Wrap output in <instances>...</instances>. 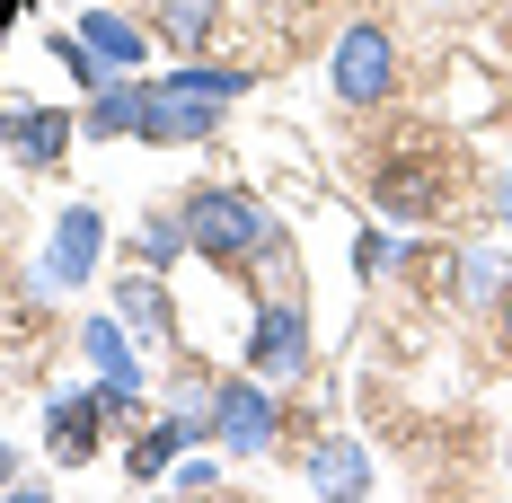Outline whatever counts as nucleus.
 <instances>
[{"mask_svg": "<svg viewBox=\"0 0 512 503\" xmlns=\"http://www.w3.org/2000/svg\"><path fill=\"white\" fill-rule=\"evenodd\" d=\"M0 142L18 168H62V151L80 142V124L62 106H27V98H0Z\"/></svg>", "mask_w": 512, "mask_h": 503, "instance_id": "39448f33", "label": "nucleus"}, {"mask_svg": "<svg viewBox=\"0 0 512 503\" xmlns=\"http://www.w3.org/2000/svg\"><path fill=\"white\" fill-rule=\"evenodd\" d=\"M142 124H151V80H133V71L89 98V142H142Z\"/></svg>", "mask_w": 512, "mask_h": 503, "instance_id": "1a4fd4ad", "label": "nucleus"}, {"mask_svg": "<svg viewBox=\"0 0 512 503\" xmlns=\"http://www.w3.org/2000/svg\"><path fill=\"white\" fill-rule=\"evenodd\" d=\"M80 45L98 53V62H115V71H142V62H151V36H142L133 18H115V9H98V0L80 9Z\"/></svg>", "mask_w": 512, "mask_h": 503, "instance_id": "9b49d317", "label": "nucleus"}, {"mask_svg": "<svg viewBox=\"0 0 512 503\" xmlns=\"http://www.w3.org/2000/svg\"><path fill=\"white\" fill-rule=\"evenodd\" d=\"M195 248V239H186V212H151V221H142V256H151V265H168V256H186Z\"/></svg>", "mask_w": 512, "mask_h": 503, "instance_id": "f3484780", "label": "nucleus"}, {"mask_svg": "<svg viewBox=\"0 0 512 503\" xmlns=\"http://www.w3.org/2000/svg\"><path fill=\"white\" fill-rule=\"evenodd\" d=\"M212 124H221V98L168 80V71L151 80V124H142V142H212Z\"/></svg>", "mask_w": 512, "mask_h": 503, "instance_id": "6e6552de", "label": "nucleus"}, {"mask_svg": "<svg viewBox=\"0 0 512 503\" xmlns=\"http://www.w3.org/2000/svg\"><path fill=\"white\" fill-rule=\"evenodd\" d=\"M186 433H195V424H186V415H159L151 433H142V442H133V459H124V468H133V477H159V468H168V459L186 451Z\"/></svg>", "mask_w": 512, "mask_h": 503, "instance_id": "ddd939ff", "label": "nucleus"}, {"mask_svg": "<svg viewBox=\"0 0 512 503\" xmlns=\"http://www.w3.org/2000/svg\"><path fill=\"white\" fill-rule=\"evenodd\" d=\"M248 371H256V380H301V371H309V309L292 301V292H274V301L256 309Z\"/></svg>", "mask_w": 512, "mask_h": 503, "instance_id": "7ed1b4c3", "label": "nucleus"}, {"mask_svg": "<svg viewBox=\"0 0 512 503\" xmlns=\"http://www.w3.org/2000/svg\"><path fill=\"white\" fill-rule=\"evenodd\" d=\"M398 89V36L389 27H345L336 36V98L345 106H380Z\"/></svg>", "mask_w": 512, "mask_h": 503, "instance_id": "20e7f679", "label": "nucleus"}, {"mask_svg": "<svg viewBox=\"0 0 512 503\" xmlns=\"http://www.w3.org/2000/svg\"><path fill=\"white\" fill-rule=\"evenodd\" d=\"M80 353L98 362V380L115 389V398H142V353H133V336H124V318H89Z\"/></svg>", "mask_w": 512, "mask_h": 503, "instance_id": "9d476101", "label": "nucleus"}, {"mask_svg": "<svg viewBox=\"0 0 512 503\" xmlns=\"http://www.w3.org/2000/svg\"><path fill=\"white\" fill-rule=\"evenodd\" d=\"M168 477H177L186 495H204V486H212V477H221V468H212V459H168Z\"/></svg>", "mask_w": 512, "mask_h": 503, "instance_id": "6ab92c4d", "label": "nucleus"}, {"mask_svg": "<svg viewBox=\"0 0 512 503\" xmlns=\"http://www.w3.org/2000/svg\"><path fill=\"white\" fill-rule=\"evenodd\" d=\"M0 36H9V27H0Z\"/></svg>", "mask_w": 512, "mask_h": 503, "instance_id": "393cba45", "label": "nucleus"}, {"mask_svg": "<svg viewBox=\"0 0 512 503\" xmlns=\"http://www.w3.org/2000/svg\"><path fill=\"white\" fill-rule=\"evenodd\" d=\"M115 406H133V398H115V389H62V398L45 406V424H53V459H71V468H80V459H98V424L106 415H115Z\"/></svg>", "mask_w": 512, "mask_h": 503, "instance_id": "0eeeda50", "label": "nucleus"}, {"mask_svg": "<svg viewBox=\"0 0 512 503\" xmlns=\"http://www.w3.org/2000/svg\"><path fill=\"white\" fill-rule=\"evenodd\" d=\"M389 265H398V248H389L380 230H362V239H354V274L371 283V274H389Z\"/></svg>", "mask_w": 512, "mask_h": 503, "instance_id": "a211bd4d", "label": "nucleus"}, {"mask_svg": "<svg viewBox=\"0 0 512 503\" xmlns=\"http://www.w3.org/2000/svg\"><path fill=\"white\" fill-rule=\"evenodd\" d=\"M504 336H512V309H504Z\"/></svg>", "mask_w": 512, "mask_h": 503, "instance_id": "5701e85b", "label": "nucleus"}, {"mask_svg": "<svg viewBox=\"0 0 512 503\" xmlns=\"http://www.w3.org/2000/svg\"><path fill=\"white\" fill-rule=\"evenodd\" d=\"M212 27H221V0H159V36H168V45H204Z\"/></svg>", "mask_w": 512, "mask_h": 503, "instance_id": "f8f14e48", "label": "nucleus"}, {"mask_svg": "<svg viewBox=\"0 0 512 503\" xmlns=\"http://www.w3.org/2000/svg\"><path fill=\"white\" fill-rule=\"evenodd\" d=\"M53 62H62V71H71V80H80V89H89V98H98L106 80H124V71H115V62H98V53L80 45V27H71V36H53Z\"/></svg>", "mask_w": 512, "mask_h": 503, "instance_id": "2eb2a0df", "label": "nucleus"}, {"mask_svg": "<svg viewBox=\"0 0 512 503\" xmlns=\"http://www.w3.org/2000/svg\"><path fill=\"white\" fill-rule=\"evenodd\" d=\"M18 9H36V0H0V27H18Z\"/></svg>", "mask_w": 512, "mask_h": 503, "instance_id": "412c9836", "label": "nucleus"}, {"mask_svg": "<svg viewBox=\"0 0 512 503\" xmlns=\"http://www.w3.org/2000/svg\"><path fill=\"white\" fill-rule=\"evenodd\" d=\"M106 256V212L98 203H62L53 212V248L36 256V292H71V283H89V265Z\"/></svg>", "mask_w": 512, "mask_h": 503, "instance_id": "f03ea898", "label": "nucleus"}, {"mask_svg": "<svg viewBox=\"0 0 512 503\" xmlns=\"http://www.w3.org/2000/svg\"><path fill=\"white\" fill-rule=\"evenodd\" d=\"M0 486H18V451L9 442H0Z\"/></svg>", "mask_w": 512, "mask_h": 503, "instance_id": "aec40b11", "label": "nucleus"}, {"mask_svg": "<svg viewBox=\"0 0 512 503\" xmlns=\"http://www.w3.org/2000/svg\"><path fill=\"white\" fill-rule=\"evenodd\" d=\"M0 301H9V283H0Z\"/></svg>", "mask_w": 512, "mask_h": 503, "instance_id": "b1692460", "label": "nucleus"}, {"mask_svg": "<svg viewBox=\"0 0 512 503\" xmlns=\"http://www.w3.org/2000/svg\"><path fill=\"white\" fill-rule=\"evenodd\" d=\"M212 433H221L230 459L274 451V398H265L256 380H221V389H212Z\"/></svg>", "mask_w": 512, "mask_h": 503, "instance_id": "423d86ee", "label": "nucleus"}, {"mask_svg": "<svg viewBox=\"0 0 512 503\" xmlns=\"http://www.w3.org/2000/svg\"><path fill=\"white\" fill-rule=\"evenodd\" d=\"M309 486H371V451H354V442L318 451L309 459Z\"/></svg>", "mask_w": 512, "mask_h": 503, "instance_id": "dca6fc26", "label": "nucleus"}, {"mask_svg": "<svg viewBox=\"0 0 512 503\" xmlns=\"http://www.w3.org/2000/svg\"><path fill=\"white\" fill-rule=\"evenodd\" d=\"M186 239H195V256H212V265H248V256H265L283 239V221L256 195H239V186H204V195L186 203Z\"/></svg>", "mask_w": 512, "mask_h": 503, "instance_id": "f257e3e1", "label": "nucleus"}, {"mask_svg": "<svg viewBox=\"0 0 512 503\" xmlns=\"http://www.w3.org/2000/svg\"><path fill=\"white\" fill-rule=\"evenodd\" d=\"M115 309H124V327H142V336H168V301H159L151 274H124V283H115Z\"/></svg>", "mask_w": 512, "mask_h": 503, "instance_id": "4468645a", "label": "nucleus"}, {"mask_svg": "<svg viewBox=\"0 0 512 503\" xmlns=\"http://www.w3.org/2000/svg\"><path fill=\"white\" fill-rule=\"evenodd\" d=\"M504 221H512V177H504Z\"/></svg>", "mask_w": 512, "mask_h": 503, "instance_id": "4be33fe9", "label": "nucleus"}]
</instances>
